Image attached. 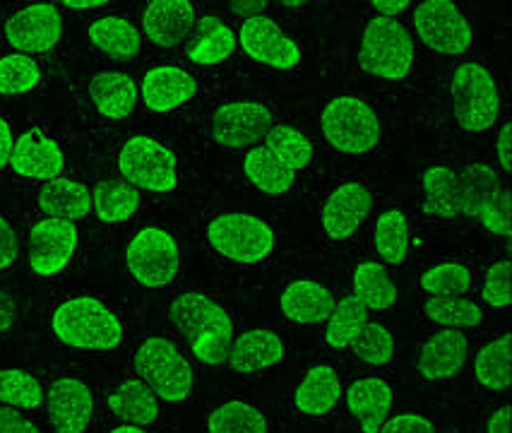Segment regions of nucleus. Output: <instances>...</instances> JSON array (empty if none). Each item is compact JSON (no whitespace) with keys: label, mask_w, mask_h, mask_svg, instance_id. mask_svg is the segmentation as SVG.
<instances>
[{"label":"nucleus","mask_w":512,"mask_h":433,"mask_svg":"<svg viewBox=\"0 0 512 433\" xmlns=\"http://www.w3.org/2000/svg\"><path fill=\"white\" fill-rule=\"evenodd\" d=\"M169 318L178 332L186 335L190 349L202 364L219 366L229 359L234 323H231L229 313L212 299H207L205 294H181L171 304Z\"/></svg>","instance_id":"f257e3e1"},{"label":"nucleus","mask_w":512,"mask_h":433,"mask_svg":"<svg viewBox=\"0 0 512 433\" xmlns=\"http://www.w3.org/2000/svg\"><path fill=\"white\" fill-rule=\"evenodd\" d=\"M51 328L63 344L75 349L109 352L123 340V325L113 313L92 296H77L56 308Z\"/></svg>","instance_id":"f03ea898"},{"label":"nucleus","mask_w":512,"mask_h":433,"mask_svg":"<svg viewBox=\"0 0 512 433\" xmlns=\"http://www.w3.org/2000/svg\"><path fill=\"white\" fill-rule=\"evenodd\" d=\"M412 63V34L400 22L388 20V17H373L363 32L359 49V65L363 73L383 77V80H402L412 70Z\"/></svg>","instance_id":"7ed1b4c3"},{"label":"nucleus","mask_w":512,"mask_h":433,"mask_svg":"<svg viewBox=\"0 0 512 433\" xmlns=\"http://www.w3.org/2000/svg\"><path fill=\"white\" fill-rule=\"evenodd\" d=\"M135 371L154 395L166 402H183L193 390V369L174 342L150 337L135 354Z\"/></svg>","instance_id":"20e7f679"},{"label":"nucleus","mask_w":512,"mask_h":433,"mask_svg":"<svg viewBox=\"0 0 512 433\" xmlns=\"http://www.w3.org/2000/svg\"><path fill=\"white\" fill-rule=\"evenodd\" d=\"M450 94L457 123L469 133H481V130H488L498 121V87L484 65H460L455 70V77H452Z\"/></svg>","instance_id":"39448f33"},{"label":"nucleus","mask_w":512,"mask_h":433,"mask_svg":"<svg viewBox=\"0 0 512 433\" xmlns=\"http://www.w3.org/2000/svg\"><path fill=\"white\" fill-rule=\"evenodd\" d=\"M323 133L332 147L344 154H366L380 140V123L366 102L337 97L323 111Z\"/></svg>","instance_id":"423d86ee"},{"label":"nucleus","mask_w":512,"mask_h":433,"mask_svg":"<svg viewBox=\"0 0 512 433\" xmlns=\"http://www.w3.org/2000/svg\"><path fill=\"white\" fill-rule=\"evenodd\" d=\"M207 239L219 255L246 265L260 263L275 248V234L263 219L241 215V212L214 219L207 227Z\"/></svg>","instance_id":"0eeeda50"},{"label":"nucleus","mask_w":512,"mask_h":433,"mask_svg":"<svg viewBox=\"0 0 512 433\" xmlns=\"http://www.w3.org/2000/svg\"><path fill=\"white\" fill-rule=\"evenodd\" d=\"M118 169H121L125 183L154 193L174 191L178 183L176 154L145 135L125 142L121 157H118Z\"/></svg>","instance_id":"6e6552de"},{"label":"nucleus","mask_w":512,"mask_h":433,"mask_svg":"<svg viewBox=\"0 0 512 433\" xmlns=\"http://www.w3.org/2000/svg\"><path fill=\"white\" fill-rule=\"evenodd\" d=\"M125 263H128L130 275L142 287H166L174 282L178 272V246L174 236L157 227L138 231V236L128 243Z\"/></svg>","instance_id":"1a4fd4ad"},{"label":"nucleus","mask_w":512,"mask_h":433,"mask_svg":"<svg viewBox=\"0 0 512 433\" xmlns=\"http://www.w3.org/2000/svg\"><path fill=\"white\" fill-rule=\"evenodd\" d=\"M414 27L428 49L460 56L472 44V27L450 0H426L414 10Z\"/></svg>","instance_id":"9d476101"},{"label":"nucleus","mask_w":512,"mask_h":433,"mask_svg":"<svg viewBox=\"0 0 512 433\" xmlns=\"http://www.w3.org/2000/svg\"><path fill=\"white\" fill-rule=\"evenodd\" d=\"M63 17L56 5L37 3L5 22V39L20 53H46L61 41Z\"/></svg>","instance_id":"9b49d317"},{"label":"nucleus","mask_w":512,"mask_h":433,"mask_svg":"<svg viewBox=\"0 0 512 433\" xmlns=\"http://www.w3.org/2000/svg\"><path fill=\"white\" fill-rule=\"evenodd\" d=\"M77 248V227L63 219L37 222L29 231V265L39 277H51L65 270Z\"/></svg>","instance_id":"f8f14e48"},{"label":"nucleus","mask_w":512,"mask_h":433,"mask_svg":"<svg viewBox=\"0 0 512 433\" xmlns=\"http://www.w3.org/2000/svg\"><path fill=\"white\" fill-rule=\"evenodd\" d=\"M238 41L253 61L270 65V68L291 70L301 63V49L296 46V41L289 39L277 22L265 15L250 17L243 22Z\"/></svg>","instance_id":"ddd939ff"},{"label":"nucleus","mask_w":512,"mask_h":433,"mask_svg":"<svg viewBox=\"0 0 512 433\" xmlns=\"http://www.w3.org/2000/svg\"><path fill=\"white\" fill-rule=\"evenodd\" d=\"M272 114L258 102H234L224 104L214 111L212 135L224 147H248L255 145L270 133Z\"/></svg>","instance_id":"4468645a"},{"label":"nucleus","mask_w":512,"mask_h":433,"mask_svg":"<svg viewBox=\"0 0 512 433\" xmlns=\"http://www.w3.org/2000/svg\"><path fill=\"white\" fill-rule=\"evenodd\" d=\"M49 421L56 433H85L94 412L92 390L77 378H58L46 393Z\"/></svg>","instance_id":"2eb2a0df"},{"label":"nucleus","mask_w":512,"mask_h":433,"mask_svg":"<svg viewBox=\"0 0 512 433\" xmlns=\"http://www.w3.org/2000/svg\"><path fill=\"white\" fill-rule=\"evenodd\" d=\"M63 152L56 140L46 138L41 128H32L13 145L10 166L25 179L53 181L63 171Z\"/></svg>","instance_id":"dca6fc26"},{"label":"nucleus","mask_w":512,"mask_h":433,"mask_svg":"<svg viewBox=\"0 0 512 433\" xmlns=\"http://www.w3.org/2000/svg\"><path fill=\"white\" fill-rule=\"evenodd\" d=\"M195 27V10L188 0H152L142 13V29L152 44L162 49L186 41Z\"/></svg>","instance_id":"f3484780"},{"label":"nucleus","mask_w":512,"mask_h":433,"mask_svg":"<svg viewBox=\"0 0 512 433\" xmlns=\"http://www.w3.org/2000/svg\"><path fill=\"white\" fill-rule=\"evenodd\" d=\"M373 198L361 183H344L327 198L323 207V227L332 241H344L361 227L371 212Z\"/></svg>","instance_id":"a211bd4d"},{"label":"nucleus","mask_w":512,"mask_h":433,"mask_svg":"<svg viewBox=\"0 0 512 433\" xmlns=\"http://www.w3.org/2000/svg\"><path fill=\"white\" fill-rule=\"evenodd\" d=\"M198 92V82L186 70L174 68V65H159L152 68L142 80V99L147 109L166 114L183 106Z\"/></svg>","instance_id":"6ab92c4d"},{"label":"nucleus","mask_w":512,"mask_h":433,"mask_svg":"<svg viewBox=\"0 0 512 433\" xmlns=\"http://www.w3.org/2000/svg\"><path fill=\"white\" fill-rule=\"evenodd\" d=\"M467 349V337L460 330H440L421 347L419 373L426 381H443V378L457 376L467 361Z\"/></svg>","instance_id":"aec40b11"},{"label":"nucleus","mask_w":512,"mask_h":433,"mask_svg":"<svg viewBox=\"0 0 512 433\" xmlns=\"http://www.w3.org/2000/svg\"><path fill=\"white\" fill-rule=\"evenodd\" d=\"M284 359V344L272 330H248L229 347V366L236 373H258Z\"/></svg>","instance_id":"412c9836"},{"label":"nucleus","mask_w":512,"mask_h":433,"mask_svg":"<svg viewBox=\"0 0 512 433\" xmlns=\"http://www.w3.org/2000/svg\"><path fill=\"white\" fill-rule=\"evenodd\" d=\"M282 313L301 325L323 323L335 311V296L313 280L291 282L282 292Z\"/></svg>","instance_id":"4be33fe9"},{"label":"nucleus","mask_w":512,"mask_h":433,"mask_svg":"<svg viewBox=\"0 0 512 433\" xmlns=\"http://www.w3.org/2000/svg\"><path fill=\"white\" fill-rule=\"evenodd\" d=\"M349 412L359 419L363 433H378L392 407V388L380 378H363L347 390Z\"/></svg>","instance_id":"5701e85b"},{"label":"nucleus","mask_w":512,"mask_h":433,"mask_svg":"<svg viewBox=\"0 0 512 433\" xmlns=\"http://www.w3.org/2000/svg\"><path fill=\"white\" fill-rule=\"evenodd\" d=\"M89 97L101 116L121 121L133 114L138 102V85L125 73H99L89 82Z\"/></svg>","instance_id":"b1692460"},{"label":"nucleus","mask_w":512,"mask_h":433,"mask_svg":"<svg viewBox=\"0 0 512 433\" xmlns=\"http://www.w3.org/2000/svg\"><path fill=\"white\" fill-rule=\"evenodd\" d=\"M39 207L49 219H63V222H75L89 215L92 207V193L85 183L70 179L46 181L39 191Z\"/></svg>","instance_id":"393cba45"},{"label":"nucleus","mask_w":512,"mask_h":433,"mask_svg":"<svg viewBox=\"0 0 512 433\" xmlns=\"http://www.w3.org/2000/svg\"><path fill=\"white\" fill-rule=\"evenodd\" d=\"M339 395H342V383L337 371L332 366H313L296 388L294 405L308 417H323L337 405Z\"/></svg>","instance_id":"a878e982"},{"label":"nucleus","mask_w":512,"mask_h":433,"mask_svg":"<svg viewBox=\"0 0 512 433\" xmlns=\"http://www.w3.org/2000/svg\"><path fill=\"white\" fill-rule=\"evenodd\" d=\"M193 39L186 46L188 58L198 65H217L236 51V37L219 17H200L193 27Z\"/></svg>","instance_id":"bb28decb"},{"label":"nucleus","mask_w":512,"mask_h":433,"mask_svg":"<svg viewBox=\"0 0 512 433\" xmlns=\"http://www.w3.org/2000/svg\"><path fill=\"white\" fill-rule=\"evenodd\" d=\"M457 188H460V215L467 217H479L484 207L503 191L498 174L486 164L464 166L457 174Z\"/></svg>","instance_id":"cd10ccee"},{"label":"nucleus","mask_w":512,"mask_h":433,"mask_svg":"<svg viewBox=\"0 0 512 433\" xmlns=\"http://www.w3.org/2000/svg\"><path fill=\"white\" fill-rule=\"evenodd\" d=\"M89 41L113 61H130L140 53V32L123 17H101L92 22Z\"/></svg>","instance_id":"c85d7f7f"},{"label":"nucleus","mask_w":512,"mask_h":433,"mask_svg":"<svg viewBox=\"0 0 512 433\" xmlns=\"http://www.w3.org/2000/svg\"><path fill=\"white\" fill-rule=\"evenodd\" d=\"M109 409L130 426H147L157 419V395L140 381H125L109 395Z\"/></svg>","instance_id":"c756f323"},{"label":"nucleus","mask_w":512,"mask_h":433,"mask_svg":"<svg viewBox=\"0 0 512 433\" xmlns=\"http://www.w3.org/2000/svg\"><path fill=\"white\" fill-rule=\"evenodd\" d=\"M92 203L101 222H128L138 212L140 193L138 188H133L125 181H101L94 186Z\"/></svg>","instance_id":"7c9ffc66"},{"label":"nucleus","mask_w":512,"mask_h":433,"mask_svg":"<svg viewBox=\"0 0 512 433\" xmlns=\"http://www.w3.org/2000/svg\"><path fill=\"white\" fill-rule=\"evenodd\" d=\"M243 171H246L248 181L267 195L287 193L289 188L294 186L296 179L294 171L287 169L279 159L272 157L265 147H253V150L246 154Z\"/></svg>","instance_id":"2f4dec72"},{"label":"nucleus","mask_w":512,"mask_h":433,"mask_svg":"<svg viewBox=\"0 0 512 433\" xmlns=\"http://www.w3.org/2000/svg\"><path fill=\"white\" fill-rule=\"evenodd\" d=\"M476 381L488 390H505L512 383V335L486 344L474 361Z\"/></svg>","instance_id":"473e14b6"},{"label":"nucleus","mask_w":512,"mask_h":433,"mask_svg":"<svg viewBox=\"0 0 512 433\" xmlns=\"http://www.w3.org/2000/svg\"><path fill=\"white\" fill-rule=\"evenodd\" d=\"M424 188V215L445 219L460 215V188H457L455 171L448 169V166H431L424 174Z\"/></svg>","instance_id":"72a5a7b5"},{"label":"nucleus","mask_w":512,"mask_h":433,"mask_svg":"<svg viewBox=\"0 0 512 433\" xmlns=\"http://www.w3.org/2000/svg\"><path fill=\"white\" fill-rule=\"evenodd\" d=\"M354 296L366 308L385 311L397 301V287L380 263H361L354 270Z\"/></svg>","instance_id":"f704fd0d"},{"label":"nucleus","mask_w":512,"mask_h":433,"mask_svg":"<svg viewBox=\"0 0 512 433\" xmlns=\"http://www.w3.org/2000/svg\"><path fill=\"white\" fill-rule=\"evenodd\" d=\"M368 323V308L356 296H344L335 304V311L327 318L325 340L332 349H344L356 340V335Z\"/></svg>","instance_id":"c9c22d12"},{"label":"nucleus","mask_w":512,"mask_h":433,"mask_svg":"<svg viewBox=\"0 0 512 433\" xmlns=\"http://www.w3.org/2000/svg\"><path fill=\"white\" fill-rule=\"evenodd\" d=\"M265 150L272 157L279 159L287 169L296 174L299 169H306L313 159V145L301 130L291 126H275L265 135Z\"/></svg>","instance_id":"e433bc0d"},{"label":"nucleus","mask_w":512,"mask_h":433,"mask_svg":"<svg viewBox=\"0 0 512 433\" xmlns=\"http://www.w3.org/2000/svg\"><path fill=\"white\" fill-rule=\"evenodd\" d=\"M375 248H378V255L385 263H404L409 248V224L404 212L388 210L378 217V224H375Z\"/></svg>","instance_id":"4c0bfd02"},{"label":"nucleus","mask_w":512,"mask_h":433,"mask_svg":"<svg viewBox=\"0 0 512 433\" xmlns=\"http://www.w3.org/2000/svg\"><path fill=\"white\" fill-rule=\"evenodd\" d=\"M210 433H267V421L263 414L246 402H226L217 407L207 419Z\"/></svg>","instance_id":"58836bf2"},{"label":"nucleus","mask_w":512,"mask_h":433,"mask_svg":"<svg viewBox=\"0 0 512 433\" xmlns=\"http://www.w3.org/2000/svg\"><path fill=\"white\" fill-rule=\"evenodd\" d=\"M426 316L433 323L445 325V328H476L484 320L481 308L474 301L460 299V296H433L424 306Z\"/></svg>","instance_id":"ea45409f"},{"label":"nucleus","mask_w":512,"mask_h":433,"mask_svg":"<svg viewBox=\"0 0 512 433\" xmlns=\"http://www.w3.org/2000/svg\"><path fill=\"white\" fill-rule=\"evenodd\" d=\"M44 397V388L32 373L20 369L0 371V402L8 407L37 409Z\"/></svg>","instance_id":"a19ab883"},{"label":"nucleus","mask_w":512,"mask_h":433,"mask_svg":"<svg viewBox=\"0 0 512 433\" xmlns=\"http://www.w3.org/2000/svg\"><path fill=\"white\" fill-rule=\"evenodd\" d=\"M39 80V65L25 53H10V56L0 58V94H5V97L34 90Z\"/></svg>","instance_id":"79ce46f5"},{"label":"nucleus","mask_w":512,"mask_h":433,"mask_svg":"<svg viewBox=\"0 0 512 433\" xmlns=\"http://www.w3.org/2000/svg\"><path fill=\"white\" fill-rule=\"evenodd\" d=\"M349 347L354 357H359L371 366H385L392 359V354H395V340H392L390 330L378 323L363 325V330Z\"/></svg>","instance_id":"37998d69"},{"label":"nucleus","mask_w":512,"mask_h":433,"mask_svg":"<svg viewBox=\"0 0 512 433\" xmlns=\"http://www.w3.org/2000/svg\"><path fill=\"white\" fill-rule=\"evenodd\" d=\"M472 284V275L460 263H443L421 275V289L431 296H462Z\"/></svg>","instance_id":"c03bdc74"},{"label":"nucleus","mask_w":512,"mask_h":433,"mask_svg":"<svg viewBox=\"0 0 512 433\" xmlns=\"http://www.w3.org/2000/svg\"><path fill=\"white\" fill-rule=\"evenodd\" d=\"M510 280H512V263L510 260H500V263L491 265L486 272L484 289H481V299L488 306H510L512 294H510Z\"/></svg>","instance_id":"a18cd8bd"},{"label":"nucleus","mask_w":512,"mask_h":433,"mask_svg":"<svg viewBox=\"0 0 512 433\" xmlns=\"http://www.w3.org/2000/svg\"><path fill=\"white\" fill-rule=\"evenodd\" d=\"M479 219L488 231H493V234H498V236H508L510 239L512 236V193L503 188L498 198L484 207V212H481Z\"/></svg>","instance_id":"49530a36"},{"label":"nucleus","mask_w":512,"mask_h":433,"mask_svg":"<svg viewBox=\"0 0 512 433\" xmlns=\"http://www.w3.org/2000/svg\"><path fill=\"white\" fill-rule=\"evenodd\" d=\"M378 433H436V426L419 414H397V417L385 419Z\"/></svg>","instance_id":"de8ad7c7"},{"label":"nucleus","mask_w":512,"mask_h":433,"mask_svg":"<svg viewBox=\"0 0 512 433\" xmlns=\"http://www.w3.org/2000/svg\"><path fill=\"white\" fill-rule=\"evenodd\" d=\"M17 253H20V246H17L15 231L0 217V270L10 268L17 260Z\"/></svg>","instance_id":"09e8293b"},{"label":"nucleus","mask_w":512,"mask_h":433,"mask_svg":"<svg viewBox=\"0 0 512 433\" xmlns=\"http://www.w3.org/2000/svg\"><path fill=\"white\" fill-rule=\"evenodd\" d=\"M0 433H39L27 417L17 414L13 407H0Z\"/></svg>","instance_id":"8fccbe9b"},{"label":"nucleus","mask_w":512,"mask_h":433,"mask_svg":"<svg viewBox=\"0 0 512 433\" xmlns=\"http://www.w3.org/2000/svg\"><path fill=\"white\" fill-rule=\"evenodd\" d=\"M15 316H17V308H15L13 296L5 292V289H0V332L13 328Z\"/></svg>","instance_id":"3c124183"},{"label":"nucleus","mask_w":512,"mask_h":433,"mask_svg":"<svg viewBox=\"0 0 512 433\" xmlns=\"http://www.w3.org/2000/svg\"><path fill=\"white\" fill-rule=\"evenodd\" d=\"M510 147H512V123L503 126V130H500V135H498V159H500V166H503L505 171H512Z\"/></svg>","instance_id":"603ef678"},{"label":"nucleus","mask_w":512,"mask_h":433,"mask_svg":"<svg viewBox=\"0 0 512 433\" xmlns=\"http://www.w3.org/2000/svg\"><path fill=\"white\" fill-rule=\"evenodd\" d=\"M13 133H10V126L5 123V118H0V169L10 164V154H13Z\"/></svg>","instance_id":"864d4df0"},{"label":"nucleus","mask_w":512,"mask_h":433,"mask_svg":"<svg viewBox=\"0 0 512 433\" xmlns=\"http://www.w3.org/2000/svg\"><path fill=\"white\" fill-rule=\"evenodd\" d=\"M231 13L234 15H243V17H258L260 10L267 8L265 0H255V3H248V0H234V3H229Z\"/></svg>","instance_id":"5fc2aeb1"},{"label":"nucleus","mask_w":512,"mask_h":433,"mask_svg":"<svg viewBox=\"0 0 512 433\" xmlns=\"http://www.w3.org/2000/svg\"><path fill=\"white\" fill-rule=\"evenodd\" d=\"M488 433H510V407H500L486 426Z\"/></svg>","instance_id":"6e6d98bb"},{"label":"nucleus","mask_w":512,"mask_h":433,"mask_svg":"<svg viewBox=\"0 0 512 433\" xmlns=\"http://www.w3.org/2000/svg\"><path fill=\"white\" fill-rule=\"evenodd\" d=\"M373 8L390 20L392 15H400L402 10L409 8V0H373Z\"/></svg>","instance_id":"4d7b16f0"},{"label":"nucleus","mask_w":512,"mask_h":433,"mask_svg":"<svg viewBox=\"0 0 512 433\" xmlns=\"http://www.w3.org/2000/svg\"><path fill=\"white\" fill-rule=\"evenodd\" d=\"M63 5L70 10H89V8H99V5H104V0H65Z\"/></svg>","instance_id":"13d9d810"},{"label":"nucleus","mask_w":512,"mask_h":433,"mask_svg":"<svg viewBox=\"0 0 512 433\" xmlns=\"http://www.w3.org/2000/svg\"><path fill=\"white\" fill-rule=\"evenodd\" d=\"M111 433H145L140 429V426H130V424H125V426H118V429H113Z\"/></svg>","instance_id":"bf43d9fd"},{"label":"nucleus","mask_w":512,"mask_h":433,"mask_svg":"<svg viewBox=\"0 0 512 433\" xmlns=\"http://www.w3.org/2000/svg\"><path fill=\"white\" fill-rule=\"evenodd\" d=\"M284 5H289V8H299L301 0H287V3H284Z\"/></svg>","instance_id":"052dcab7"}]
</instances>
